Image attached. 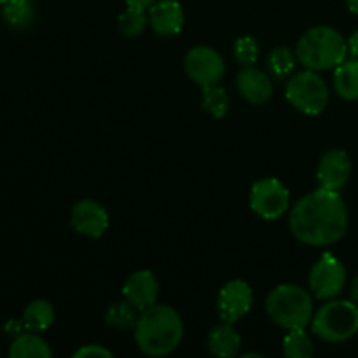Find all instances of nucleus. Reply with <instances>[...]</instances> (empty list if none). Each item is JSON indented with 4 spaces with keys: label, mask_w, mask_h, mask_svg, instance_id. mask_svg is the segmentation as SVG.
Instances as JSON below:
<instances>
[{
    "label": "nucleus",
    "mask_w": 358,
    "mask_h": 358,
    "mask_svg": "<svg viewBox=\"0 0 358 358\" xmlns=\"http://www.w3.org/2000/svg\"><path fill=\"white\" fill-rule=\"evenodd\" d=\"M292 236L308 247H327L348 231V210L338 191L318 187L303 196L289 215Z\"/></svg>",
    "instance_id": "f257e3e1"
},
{
    "label": "nucleus",
    "mask_w": 358,
    "mask_h": 358,
    "mask_svg": "<svg viewBox=\"0 0 358 358\" xmlns=\"http://www.w3.org/2000/svg\"><path fill=\"white\" fill-rule=\"evenodd\" d=\"M135 343L143 355L164 357L178 348L184 338V322L180 315L166 304H154L140 313Z\"/></svg>",
    "instance_id": "f03ea898"
},
{
    "label": "nucleus",
    "mask_w": 358,
    "mask_h": 358,
    "mask_svg": "<svg viewBox=\"0 0 358 358\" xmlns=\"http://www.w3.org/2000/svg\"><path fill=\"white\" fill-rule=\"evenodd\" d=\"M296 56L304 69L324 72L345 62L348 56V42L334 28L325 24L313 27L297 41Z\"/></svg>",
    "instance_id": "7ed1b4c3"
},
{
    "label": "nucleus",
    "mask_w": 358,
    "mask_h": 358,
    "mask_svg": "<svg viewBox=\"0 0 358 358\" xmlns=\"http://www.w3.org/2000/svg\"><path fill=\"white\" fill-rule=\"evenodd\" d=\"M266 313L278 327L306 329L315 315L313 297L306 289L294 283H282L268 294Z\"/></svg>",
    "instance_id": "20e7f679"
},
{
    "label": "nucleus",
    "mask_w": 358,
    "mask_h": 358,
    "mask_svg": "<svg viewBox=\"0 0 358 358\" xmlns=\"http://www.w3.org/2000/svg\"><path fill=\"white\" fill-rule=\"evenodd\" d=\"M311 329L325 343H345L358 332V304L352 299H329L313 315Z\"/></svg>",
    "instance_id": "39448f33"
},
{
    "label": "nucleus",
    "mask_w": 358,
    "mask_h": 358,
    "mask_svg": "<svg viewBox=\"0 0 358 358\" xmlns=\"http://www.w3.org/2000/svg\"><path fill=\"white\" fill-rule=\"evenodd\" d=\"M285 98L294 108L308 115H318L329 103L327 83L317 70L304 69L303 72L289 77L285 87Z\"/></svg>",
    "instance_id": "423d86ee"
},
{
    "label": "nucleus",
    "mask_w": 358,
    "mask_h": 358,
    "mask_svg": "<svg viewBox=\"0 0 358 358\" xmlns=\"http://www.w3.org/2000/svg\"><path fill=\"white\" fill-rule=\"evenodd\" d=\"M250 208L264 220H276L290 208V192L278 178H262L252 185Z\"/></svg>",
    "instance_id": "0eeeda50"
},
{
    "label": "nucleus",
    "mask_w": 358,
    "mask_h": 358,
    "mask_svg": "<svg viewBox=\"0 0 358 358\" xmlns=\"http://www.w3.org/2000/svg\"><path fill=\"white\" fill-rule=\"evenodd\" d=\"M308 283H310V290L317 299H334L343 292L346 285L345 264L336 255L325 252L311 268Z\"/></svg>",
    "instance_id": "6e6552de"
},
{
    "label": "nucleus",
    "mask_w": 358,
    "mask_h": 358,
    "mask_svg": "<svg viewBox=\"0 0 358 358\" xmlns=\"http://www.w3.org/2000/svg\"><path fill=\"white\" fill-rule=\"evenodd\" d=\"M184 69L189 79L201 87L219 84L226 72L222 56L208 45H196V48L189 49L184 58Z\"/></svg>",
    "instance_id": "1a4fd4ad"
},
{
    "label": "nucleus",
    "mask_w": 358,
    "mask_h": 358,
    "mask_svg": "<svg viewBox=\"0 0 358 358\" xmlns=\"http://www.w3.org/2000/svg\"><path fill=\"white\" fill-rule=\"evenodd\" d=\"M254 303L252 287L245 280H231L217 296V311L220 320L226 324H236L243 317H247Z\"/></svg>",
    "instance_id": "9d476101"
},
{
    "label": "nucleus",
    "mask_w": 358,
    "mask_h": 358,
    "mask_svg": "<svg viewBox=\"0 0 358 358\" xmlns=\"http://www.w3.org/2000/svg\"><path fill=\"white\" fill-rule=\"evenodd\" d=\"M108 212L94 199H80L72 206L70 226L87 238H101L108 229Z\"/></svg>",
    "instance_id": "9b49d317"
},
{
    "label": "nucleus",
    "mask_w": 358,
    "mask_h": 358,
    "mask_svg": "<svg viewBox=\"0 0 358 358\" xmlns=\"http://www.w3.org/2000/svg\"><path fill=\"white\" fill-rule=\"evenodd\" d=\"M352 175V159L343 149H331L320 157L317 178L320 187L329 191H341Z\"/></svg>",
    "instance_id": "f8f14e48"
},
{
    "label": "nucleus",
    "mask_w": 358,
    "mask_h": 358,
    "mask_svg": "<svg viewBox=\"0 0 358 358\" xmlns=\"http://www.w3.org/2000/svg\"><path fill=\"white\" fill-rule=\"evenodd\" d=\"M122 296L126 301L138 308L140 311H145L157 304L159 297V282L156 275L149 269H138L131 273L128 280L122 285Z\"/></svg>",
    "instance_id": "ddd939ff"
},
{
    "label": "nucleus",
    "mask_w": 358,
    "mask_h": 358,
    "mask_svg": "<svg viewBox=\"0 0 358 358\" xmlns=\"http://www.w3.org/2000/svg\"><path fill=\"white\" fill-rule=\"evenodd\" d=\"M149 24L161 37H173L180 34L185 23V14L177 0H156L147 9Z\"/></svg>",
    "instance_id": "4468645a"
},
{
    "label": "nucleus",
    "mask_w": 358,
    "mask_h": 358,
    "mask_svg": "<svg viewBox=\"0 0 358 358\" xmlns=\"http://www.w3.org/2000/svg\"><path fill=\"white\" fill-rule=\"evenodd\" d=\"M238 93L252 105H262L273 96V83L268 73L255 66H243L236 77Z\"/></svg>",
    "instance_id": "2eb2a0df"
},
{
    "label": "nucleus",
    "mask_w": 358,
    "mask_h": 358,
    "mask_svg": "<svg viewBox=\"0 0 358 358\" xmlns=\"http://www.w3.org/2000/svg\"><path fill=\"white\" fill-rule=\"evenodd\" d=\"M241 348V338L233 329V324L222 322L208 334V350L219 358H233Z\"/></svg>",
    "instance_id": "dca6fc26"
},
{
    "label": "nucleus",
    "mask_w": 358,
    "mask_h": 358,
    "mask_svg": "<svg viewBox=\"0 0 358 358\" xmlns=\"http://www.w3.org/2000/svg\"><path fill=\"white\" fill-rule=\"evenodd\" d=\"M334 90L343 100H358V58L345 59L334 69Z\"/></svg>",
    "instance_id": "f3484780"
},
{
    "label": "nucleus",
    "mask_w": 358,
    "mask_h": 358,
    "mask_svg": "<svg viewBox=\"0 0 358 358\" xmlns=\"http://www.w3.org/2000/svg\"><path fill=\"white\" fill-rule=\"evenodd\" d=\"M51 355L48 343L34 331L17 334L9 348L10 358H49Z\"/></svg>",
    "instance_id": "a211bd4d"
},
{
    "label": "nucleus",
    "mask_w": 358,
    "mask_h": 358,
    "mask_svg": "<svg viewBox=\"0 0 358 358\" xmlns=\"http://www.w3.org/2000/svg\"><path fill=\"white\" fill-rule=\"evenodd\" d=\"M52 322H55V308H52L49 301L35 299L24 308L23 325L28 331H48L52 325Z\"/></svg>",
    "instance_id": "6ab92c4d"
},
{
    "label": "nucleus",
    "mask_w": 358,
    "mask_h": 358,
    "mask_svg": "<svg viewBox=\"0 0 358 358\" xmlns=\"http://www.w3.org/2000/svg\"><path fill=\"white\" fill-rule=\"evenodd\" d=\"M2 17L10 28L24 30L35 21L34 0H7L2 3Z\"/></svg>",
    "instance_id": "aec40b11"
},
{
    "label": "nucleus",
    "mask_w": 358,
    "mask_h": 358,
    "mask_svg": "<svg viewBox=\"0 0 358 358\" xmlns=\"http://www.w3.org/2000/svg\"><path fill=\"white\" fill-rule=\"evenodd\" d=\"M140 313L142 311L136 306H133L129 301H117V303L110 304L105 311V324L117 331H133L136 327Z\"/></svg>",
    "instance_id": "412c9836"
},
{
    "label": "nucleus",
    "mask_w": 358,
    "mask_h": 358,
    "mask_svg": "<svg viewBox=\"0 0 358 358\" xmlns=\"http://www.w3.org/2000/svg\"><path fill=\"white\" fill-rule=\"evenodd\" d=\"M149 24V13L143 7L126 6V9L119 14L117 27L124 37H138Z\"/></svg>",
    "instance_id": "4be33fe9"
},
{
    "label": "nucleus",
    "mask_w": 358,
    "mask_h": 358,
    "mask_svg": "<svg viewBox=\"0 0 358 358\" xmlns=\"http://www.w3.org/2000/svg\"><path fill=\"white\" fill-rule=\"evenodd\" d=\"M268 70L275 79H289L290 73L294 72L297 63V56L292 49L285 48V45H280L275 48L268 55Z\"/></svg>",
    "instance_id": "5701e85b"
},
{
    "label": "nucleus",
    "mask_w": 358,
    "mask_h": 358,
    "mask_svg": "<svg viewBox=\"0 0 358 358\" xmlns=\"http://www.w3.org/2000/svg\"><path fill=\"white\" fill-rule=\"evenodd\" d=\"M283 355L287 358H310L313 355V343L306 329H290L283 338Z\"/></svg>",
    "instance_id": "b1692460"
},
{
    "label": "nucleus",
    "mask_w": 358,
    "mask_h": 358,
    "mask_svg": "<svg viewBox=\"0 0 358 358\" xmlns=\"http://www.w3.org/2000/svg\"><path fill=\"white\" fill-rule=\"evenodd\" d=\"M201 107L206 112H210L213 117H226V114L229 112V96H227V91L222 86H219V84L203 87Z\"/></svg>",
    "instance_id": "393cba45"
},
{
    "label": "nucleus",
    "mask_w": 358,
    "mask_h": 358,
    "mask_svg": "<svg viewBox=\"0 0 358 358\" xmlns=\"http://www.w3.org/2000/svg\"><path fill=\"white\" fill-rule=\"evenodd\" d=\"M259 44L250 35H243L234 42V59L241 66H254L259 59Z\"/></svg>",
    "instance_id": "a878e982"
},
{
    "label": "nucleus",
    "mask_w": 358,
    "mask_h": 358,
    "mask_svg": "<svg viewBox=\"0 0 358 358\" xmlns=\"http://www.w3.org/2000/svg\"><path fill=\"white\" fill-rule=\"evenodd\" d=\"M114 353L101 345H84L73 353V358H112Z\"/></svg>",
    "instance_id": "bb28decb"
},
{
    "label": "nucleus",
    "mask_w": 358,
    "mask_h": 358,
    "mask_svg": "<svg viewBox=\"0 0 358 358\" xmlns=\"http://www.w3.org/2000/svg\"><path fill=\"white\" fill-rule=\"evenodd\" d=\"M348 51L353 58H358V30L348 38Z\"/></svg>",
    "instance_id": "cd10ccee"
},
{
    "label": "nucleus",
    "mask_w": 358,
    "mask_h": 358,
    "mask_svg": "<svg viewBox=\"0 0 358 358\" xmlns=\"http://www.w3.org/2000/svg\"><path fill=\"white\" fill-rule=\"evenodd\" d=\"M126 6H136V7H143V9H149L156 0H124Z\"/></svg>",
    "instance_id": "c85d7f7f"
},
{
    "label": "nucleus",
    "mask_w": 358,
    "mask_h": 358,
    "mask_svg": "<svg viewBox=\"0 0 358 358\" xmlns=\"http://www.w3.org/2000/svg\"><path fill=\"white\" fill-rule=\"evenodd\" d=\"M350 299L358 304V276H355L350 283Z\"/></svg>",
    "instance_id": "c756f323"
},
{
    "label": "nucleus",
    "mask_w": 358,
    "mask_h": 358,
    "mask_svg": "<svg viewBox=\"0 0 358 358\" xmlns=\"http://www.w3.org/2000/svg\"><path fill=\"white\" fill-rule=\"evenodd\" d=\"M346 3H348L350 10H352L353 14H357V16H358V0H346Z\"/></svg>",
    "instance_id": "7c9ffc66"
},
{
    "label": "nucleus",
    "mask_w": 358,
    "mask_h": 358,
    "mask_svg": "<svg viewBox=\"0 0 358 358\" xmlns=\"http://www.w3.org/2000/svg\"><path fill=\"white\" fill-rule=\"evenodd\" d=\"M241 358H262V355L261 353H243V355H241Z\"/></svg>",
    "instance_id": "2f4dec72"
},
{
    "label": "nucleus",
    "mask_w": 358,
    "mask_h": 358,
    "mask_svg": "<svg viewBox=\"0 0 358 358\" xmlns=\"http://www.w3.org/2000/svg\"><path fill=\"white\" fill-rule=\"evenodd\" d=\"M7 2V0H0V3H6Z\"/></svg>",
    "instance_id": "473e14b6"
}]
</instances>
